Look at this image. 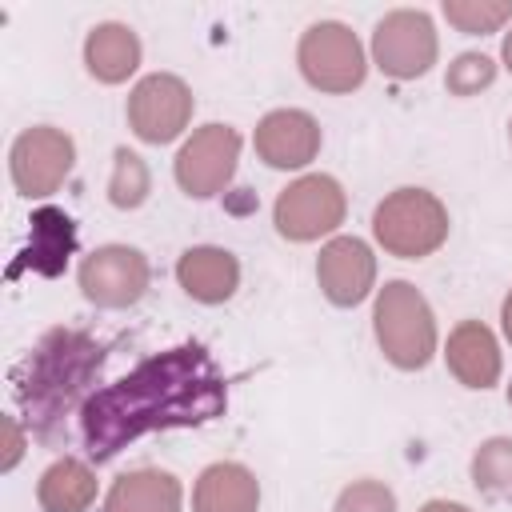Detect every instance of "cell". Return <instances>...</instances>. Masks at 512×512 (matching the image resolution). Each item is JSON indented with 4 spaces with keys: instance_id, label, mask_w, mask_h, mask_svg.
<instances>
[{
    "instance_id": "18",
    "label": "cell",
    "mask_w": 512,
    "mask_h": 512,
    "mask_svg": "<svg viewBox=\"0 0 512 512\" xmlns=\"http://www.w3.org/2000/svg\"><path fill=\"white\" fill-rule=\"evenodd\" d=\"M104 512H180V480L160 468L124 472L108 488Z\"/></svg>"
},
{
    "instance_id": "12",
    "label": "cell",
    "mask_w": 512,
    "mask_h": 512,
    "mask_svg": "<svg viewBox=\"0 0 512 512\" xmlns=\"http://www.w3.org/2000/svg\"><path fill=\"white\" fill-rule=\"evenodd\" d=\"M316 280L324 288V296L340 308H352L360 304L368 292H372V280H376V256L364 240L356 236H336L320 248V260H316Z\"/></svg>"
},
{
    "instance_id": "22",
    "label": "cell",
    "mask_w": 512,
    "mask_h": 512,
    "mask_svg": "<svg viewBox=\"0 0 512 512\" xmlns=\"http://www.w3.org/2000/svg\"><path fill=\"white\" fill-rule=\"evenodd\" d=\"M444 16L460 32L484 36L496 32L504 20H512V0H444Z\"/></svg>"
},
{
    "instance_id": "8",
    "label": "cell",
    "mask_w": 512,
    "mask_h": 512,
    "mask_svg": "<svg viewBox=\"0 0 512 512\" xmlns=\"http://www.w3.org/2000/svg\"><path fill=\"white\" fill-rule=\"evenodd\" d=\"M192 120V92L180 76L172 72H152L144 76L132 96H128V124L140 140L148 144H168L176 140Z\"/></svg>"
},
{
    "instance_id": "9",
    "label": "cell",
    "mask_w": 512,
    "mask_h": 512,
    "mask_svg": "<svg viewBox=\"0 0 512 512\" xmlns=\"http://www.w3.org/2000/svg\"><path fill=\"white\" fill-rule=\"evenodd\" d=\"M240 156V132L228 124H204L176 156V184L188 196H216L228 188Z\"/></svg>"
},
{
    "instance_id": "7",
    "label": "cell",
    "mask_w": 512,
    "mask_h": 512,
    "mask_svg": "<svg viewBox=\"0 0 512 512\" xmlns=\"http://www.w3.org/2000/svg\"><path fill=\"white\" fill-rule=\"evenodd\" d=\"M376 68L392 80H416L436 64V28L420 8L388 12L372 32Z\"/></svg>"
},
{
    "instance_id": "3",
    "label": "cell",
    "mask_w": 512,
    "mask_h": 512,
    "mask_svg": "<svg viewBox=\"0 0 512 512\" xmlns=\"http://www.w3.org/2000/svg\"><path fill=\"white\" fill-rule=\"evenodd\" d=\"M372 232L400 260L432 256L448 240V208L428 188H396L372 212Z\"/></svg>"
},
{
    "instance_id": "26",
    "label": "cell",
    "mask_w": 512,
    "mask_h": 512,
    "mask_svg": "<svg viewBox=\"0 0 512 512\" xmlns=\"http://www.w3.org/2000/svg\"><path fill=\"white\" fill-rule=\"evenodd\" d=\"M4 432H8V456H4V468H12L16 456H20V436H16V424H12V420H4Z\"/></svg>"
},
{
    "instance_id": "23",
    "label": "cell",
    "mask_w": 512,
    "mask_h": 512,
    "mask_svg": "<svg viewBox=\"0 0 512 512\" xmlns=\"http://www.w3.org/2000/svg\"><path fill=\"white\" fill-rule=\"evenodd\" d=\"M108 196L116 208H136L144 204L148 196V168L136 152L128 148H116V168H112V180H108Z\"/></svg>"
},
{
    "instance_id": "27",
    "label": "cell",
    "mask_w": 512,
    "mask_h": 512,
    "mask_svg": "<svg viewBox=\"0 0 512 512\" xmlns=\"http://www.w3.org/2000/svg\"><path fill=\"white\" fill-rule=\"evenodd\" d=\"M420 512H472V508H464V504H452V500H428Z\"/></svg>"
},
{
    "instance_id": "25",
    "label": "cell",
    "mask_w": 512,
    "mask_h": 512,
    "mask_svg": "<svg viewBox=\"0 0 512 512\" xmlns=\"http://www.w3.org/2000/svg\"><path fill=\"white\" fill-rule=\"evenodd\" d=\"M492 76H496V64H492L488 56L464 52V56H456V64L448 68V88H452L456 96H472V92L488 88Z\"/></svg>"
},
{
    "instance_id": "2",
    "label": "cell",
    "mask_w": 512,
    "mask_h": 512,
    "mask_svg": "<svg viewBox=\"0 0 512 512\" xmlns=\"http://www.w3.org/2000/svg\"><path fill=\"white\" fill-rule=\"evenodd\" d=\"M104 368V344L80 328H52L36 340L16 372V400L28 432L56 444L64 420L88 404Z\"/></svg>"
},
{
    "instance_id": "20",
    "label": "cell",
    "mask_w": 512,
    "mask_h": 512,
    "mask_svg": "<svg viewBox=\"0 0 512 512\" xmlns=\"http://www.w3.org/2000/svg\"><path fill=\"white\" fill-rule=\"evenodd\" d=\"M36 500L44 512H84L96 500V476L84 460L64 456L40 476Z\"/></svg>"
},
{
    "instance_id": "24",
    "label": "cell",
    "mask_w": 512,
    "mask_h": 512,
    "mask_svg": "<svg viewBox=\"0 0 512 512\" xmlns=\"http://www.w3.org/2000/svg\"><path fill=\"white\" fill-rule=\"evenodd\" d=\"M336 512H396V496L380 480H356L340 492Z\"/></svg>"
},
{
    "instance_id": "17",
    "label": "cell",
    "mask_w": 512,
    "mask_h": 512,
    "mask_svg": "<svg viewBox=\"0 0 512 512\" xmlns=\"http://www.w3.org/2000/svg\"><path fill=\"white\" fill-rule=\"evenodd\" d=\"M260 484L244 464H208L192 488V512H256Z\"/></svg>"
},
{
    "instance_id": "14",
    "label": "cell",
    "mask_w": 512,
    "mask_h": 512,
    "mask_svg": "<svg viewBox=\"0 0 512 512\" xmlns=\"http://www.w3.org/2000/svg\"><path fill=\"white\" fill-rule=\"evenodd\" d=\"M72 252H76V224H72V216H64L60 208H40V212H32V240H28L24 256L8 268V276L16 280L24 268H32L40 276H60Z\"/></svg>"
},
{
    "instance_id": "30",
    "label": "cell",
    "mask_w": 512,
    "mask_h": 512,
    "mask_svg": "<svg viewBox=\"0 0 512 512\" xmlns=\"http://www.w3.org/2000/svg\"><path fill=\"white\" fill-rule=\"evenodd\" d=\"M508 404H512V384H508Z\"/></svg>"
},
{
    "instance_id": "16",
    "label": "cell",
    "mask_w": 512,
    "mask_h": 512,
    "mask_svg": "<svg viewBox=\"0 0 512 512\" xmlns=\"http://www.w3.org/2000/svg\"><path fill=\"white\" fill-rule=\"evenodd\" d=\"M448 368L460 384L468 388H492L500 376V348L488 324L480 320H460L448 336Z\"/></svg>"
},
{
    "instance_id": "21",
    "label": "cell",
    "mask_w": 512,
    "mask_h": 512,
    "mask_svg": "<svg viewBox=\"0 0 512 512\" xmlns=\"http://www.w3.org/2000/svg\"><path fill=\"white\" fill-rule=\"evenodd\" d=\"M472 480L484 496L496 500H512V440L508 436H492L476 448L472 456Z\"/></svg>"
},
{
    "instance_id": "15",
    "label": "cell",
    "mask_w": 512,
    "mask_h": 512,
    "mask_svg": "<svg viewBox=\"0 0 512 512\" xmlns=\"http://www.w3.org/2000/svg\"><path fill=\"white\" fill-rule=\"evenodd\" d=\"M176 280H180V288L192 300H200V304H224L236 292V284H240V264L224 248L200 244V248H188L180 256Z\"/></svg>"
},
{
    "instance_id": "29",
    "label": "cell",
    "mask_w": 512,
    "mask_h": 512,
    "mask_svg": "<svg viewBox=\"0 0 512 512\" xmlns=\"http://www.w3.org/2000/svg\"><path fill=\"white\" fill-rule=\"evenodd\" d=\"M504 64H508V72H512V32L504 36Z\"/></svg>"
},
{
    "instance_id": "13",
    "label": "cell",
    "mask_w": 512,
    "mask_h": 512,
    "mask_svg": "<svg viewBox=\"0 0 512 512\" xmlns=\"http://www.w3.org/2000/svg\"><path fill=\"white\" fill-rule=\"evenodd\" d=\"M256 156L272 168H304L320 152V124L300 108H276L256 124Z\"/></svg>"
},
{
    "instance_id": "10",
    "label": "cell",
    "mask_w": 512,
    "mask_h": 512,
    "mask_svg": "<svg viewBox=\"0 0 512 512\" xmlns=\"http://www.w3.org/2000/svg\"><path fill=\"white\" fill-rule=\"evenodd\" d=\"M72 160H76V148H72V136L60 132V128H28L16 136L12 144V184L24 192V196H48L56 192L68 172H72Z\"/></svg>"
},
{
    "instance_id": "4",
    "label": "cell",
    "mask_w": 512,
    "mask_h": 512,
    "mask_svg": "<svg viewBox=\"0 0 512 512\" xmlns=\"http://www.w3.org/2000/svg\"><path fill=\"white\" fill-rule=\"evenodd\" d=\"M372 320H376V340L396 368L412 372L432 360L436 320H432V308L420 296V288H412L408 280H388L376 296Z\"/></svg>"
},
{
    "instance_id": "28",
    "label": "cell",
    "mask_w": 512,
    "mask_h": 512,
    "mask_svg": "<svg viewBox=\"0 0 512 512\" xmlns=\"http://www.w3.org/2000/svg\"><path fill=\"white\" fill-rule=\"evenodd\" d=\"M500 320H504V336L512 340V292L504 296V312H500Z\"/></svg>"
},
{
    "instance_id": "6",
    "label": "cell",
    "mask_w": 512,
    "mask_h": 512,
    "mask_svg": "<svg viewBox=\"0 0 512 512\" xmlns=\"http://www.w3.org/2000/svg\"><path fill=\"white\" fill-rule=\"evenodd\" d=\"M344 188L332 176H300L276 196V232L288 240H320L344 224Z\"/></svg>"
},
{
    "instance_id": "11",
    "label": "cell",
    "mask_w": 512,
    "mask_h": 512,
    "mask_svg": "<svg viewBox=\"0 0 512 512\" xmlns=\"http://www.w3.org/2000/svg\"><path fill=\"white\" fill-rule=\"evenodd\" d=\"M148 260L128 244H104L80 264V292L96 308H128L148 288Z\"/></svg>"
},
{
    "instance_id": "1",
    "label": "cell",
    "mask_w": 512,
    "mask_h": 512,
    "mask_svg": "<svg viewBox=\"0 0 512 512\" xmlns=\"http://www.w3.org/2000/svg\"><path fill=\"white\" fill-rule=\"evenodd\" d=\"M224 404L228 388L204 344H176L140 360L116 384L96 388L80 408V440L88 456L104 464L144 432L200 428L216 420Z\"/></svg>"
},
{
    "instance_id": "19",
    "label": "cell",
    "mask_w": 512,
    "mask_h": 512,
    "mask_svg": "<svg viewBox=\"0 0 512 512\" xmlns=\"http://www.w3.org/2000/svg\"><path fill=\"white\" fill-rule=\"evenodd\" d=\"M84 64L100 84H120L140 68V40L128 24H96L84 40Z\"/></svg>"
},
{
    "instance_id": "5",
    "label": "cell",
    "mask_w": 512,
    "mask_h": 512,
    "mask_svg": "<svg viewBox=\"0 0 512 512\" xmlns=\"http://www.w3.org/2000/svg\"><path fill=\"white\" fill-rule=\"evenodd\" d=\"M296 60H300L304 80L320 92H352L368 76V60H364V48H360L356 32L336 24V20L312 24L300 36Z\"/></svg>"
}]
</instances>
